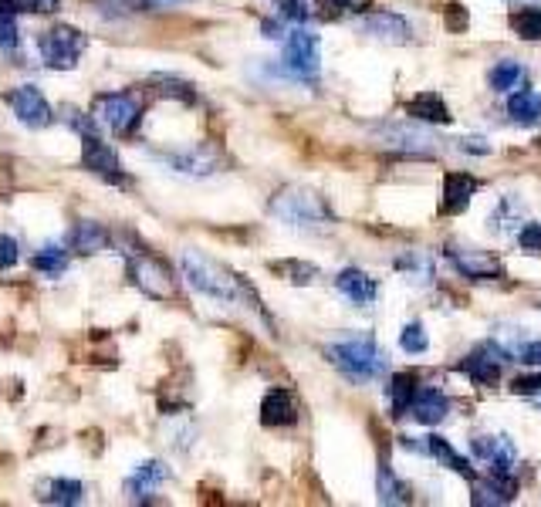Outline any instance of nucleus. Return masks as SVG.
<instances>
[{
    "label": "nucleus",
    "mask_w": 541,
    "mask_h": 507,
    "mask_svg": "<svg viewBox=\"0 0 541 507\" xmlns=\"http://www.w3.org/2000/svg\"><path fill=\"white\" fill-rule=\"evenodd\" d=\"M180 271L193 291H200V295L210 301H220V305H247V301H257L254 291L247 288L234 271L224 268V264L207 257L203 251H183Z\"/></svg>",
    "instance_id": "nucleus-1"
},
{
    "label": "nucleus",
    "mask_w": 541,
    "mask_h": 507,
    "mask_svg": "<svg viewBox=\"0 0 541 507\" xmlns=\"http://www.w3.org/2000/svg\"><path fill=\"white\" fill-rule=\"evenodd\" d=\"M328 362L352 382H372L389 372V355L372 335H349L325 349Z\"/></svg>",
    "instance_id": "nucleus-2"
},
{
    "label": "nucleus",
    "mask_w": 541,
    "mask_h": 507,
    "mask_svg": "<svg viewBox=\"0 0 541 507\" xmlns=\"http://www.w3.org/2000/svg\"><path fill=\"white\" fill-rule=\"evenodd\" d=\"M271 213L281 224L295 230H325L335 224V213L328 207L322 193L308 190V186H285V190L274 193Z\"/></svg>",
    "instance_id": "nucleus-3"
},
{
    "label": "nucleus",
    "mask_w": 541,
    "mask_h": 507,
    "mask_svg": "<svg viewBox=\"0 0 541 507\" xmlns=\"http://www.w3.org/2000/svg\"><path fill=\"white\" fill-rule=\"evenodd\" d=\"M285 48H281V71L288 78H315L322 71V41L312 28H291L285 34Z\"/></svg>",
    "instance_id": "nucleus-4"
},
{
    "label": "nucleus",
    "mask_w": 541,
    "mask_h": 507,
    "mask_svg": "<svg viewBox=\"0 0 541 507\" xmlns=\"http://www.w3.org/2000/svg\"><path fill=\"white\" fill-rule=\"evenodd\" d=\"M92 119L112 136H132L143 122V102L129 92H105L92 102Z\"/></svg>",
    "instance_id": "nucleus-5"
},
{
    "label": "nucleus",
    "mask_w": 541,
    "mask_h": 507,
    "mask_svg": "<svg viewBox=\"0 0 541 507\" xmlns=\"http://www.w3.org/2000/svg\"><path fill=\"white\" fill-rule=\"evenodd\" d=\"M126 261H129L132 284H136L146 298H156V301L176 298V278L166 261H159V257L149 251H126Z\"/></svg>",
    "instance_id": "nucleus-6"
},
{
    "label": "nucleus",
    "mask_w": 541,
    "mask_h": 507,
    "mask_svg": "<svg viewBox=\"0 0 541 507\" xmlns=\"http://www.w3.org/2000/svg\"><path fill=\"white\" fill-rule=\"evenodd\" d=\"M85 34L68 28V24H55V28L41 31L38 38V55L51 71H72L78 58L85 55Z\"/></svg>",
    "instance_id": "nucleus-7"
},
{
    "label": "nucleus",
    "mask_w": 541,
    "mask_h": 507,
    "mask_svg": "<svg viewBox=\"0 0 541 507\" xmlns=\"http://www.w3.org/2000/svg\"><path fill=\"white\" fill-rule=\"evenodd\" d=\"M504 362H511V355L501 349L498 342H484V345H477L474 352H467L464 359H460V372L474 382V386H484V389H491V386H498L501 382V369H504Z\"/></svg>",
    "instance_id": "nucleus-8"
},
{
    "label": "nucleus",
    "mask_w": 541,
    "mask_h": 507,
    "mask_svg": "<svg viewBox=\"0 0 541 507\" xmlns=\"http://www.w3.org/2000/svg\"><path fill=\"white\" fill-rule=\"evenodd\" d=\"M7 109L17 115V122L28 129H48L55 122V109L44 99V92L38 85H17L14 92L4 95Z\"/></svg>",
    "instance_id": "nucleus-9"
},
{
    "label": "nucleus",
    "mask_w": 541,
    "mask_h": 507,
    "mask_svg": "<svg viewBox=\"0 0 541 507\" xmlns=\"http://www.w3.org/2000/svg\"><path fill=\"white\" fill-rule=\"evenodd\" d=\"M82 166L109 186H129V176H126V169H122V159L115 156V149L99 136V132L82 139Z\"/></svg>",
    "instance_id": "nucleus-10"
},
{
    "label": "nucleus",
    "mask_w": 541,
    "mask_h": 507,
    "mask_svg": "<svg viewBox=\"0 0 541 507\" xmlns=\"http://www.w3.org/2000/svg\"><path fill=\"white\" fill-rule=\"evenodd\" d=\"M470 453L487 467V474L494 477H514V467H518V450L514 443L504 437V433H484V437H474L470 440Z\"/></svg>",
    "instance_id": "nucleus-11"
},
{
    "label": "nucleus",
    "mask_w": 541,
    "mask_h": 507,
    "mask_svg": "<svg viewBox=\"0 0 541 507\" xmlns=\"http://www.w3.org/2000/svg\"><path fill=\"white\" fill-rule=\"evenodd\" d=\"M356 31L366 34V38L386 41V44H410L413 41L410 21L396 11H362L356 17Z\"/></svg>",
    "instance_id": "nucleus-12"
},
{
    "label": "nucleus",
    "mask_w": 541,
    "mask_h": 507,
    "mask_svg": "<svg viewBox=\"0 0 541 507\" xmlns=\"http://www.w3.org/2000/svg\"><path fill=\"white\" fill-rule=\"evenodd\" d=\"M447 261L454 264L457 274H464L470 281H501L504 278V264L494 254L477 251V247H447Z\"/></svg>",
    "instance_id": "nucleus-13"
},
{
    "label": "nucleus",
    "mask_w": 541,
    "mask_h": 507,
    "mask_svg": "<svg viewBox=\"0 0 541 507\" xmlns=\"http://www.w3.org/2000/svg\"><path fill=\"white\" fill-rule=\"evenodd\" d=\"M163 166L173 169V173H180V176H193V180H200V176H210L220 169V153L217 149H207V146H193V149H180V153H166Z\"/></svg>",
    "instance_id": "nucleus-14"
},
{
    "label": "nucleus",
    "mask_w": 541,
    "mask_h": 507,
    "mask_svg": "<svg viewBox=\"0 0 541 507\" xmlns=\"http://www.w3.org/2000/svg\"><path fill=\"white\" fill-rule=\"evenodd\" d=\"M481 190V180L470 173H443V197H440V213L443 217H457L470 207L474 193Z\"/></svg>",
    "instance_id": "nucleus-15"
},
{
    "label": "nucleus",
    "mask_w": 541,
    "mask_h": 507,
    "mask_svg": "<svg viewBox=\"0 0 541 507\" xmlns=\"http://www.w3.org/2000/svg\"><path fill=\"white\" fill-rule=\"evenodd\" d=\"M166 480H170V467H166L163 460H143L126 480L129 501H153V494L166 484Z\"/></svg>",
    "instance_id": "nucleus-16"
},
{
    "label": "nucleus",
    "mask_w": 541,
    "mask_h": 507,
    "mask_svg": "<svg viewBox=\"0 0 541 507\" xmlns=\"http://www.w3.org/2000/svg\"><path fill=\"white\" fill-rule=\"evenodd\" d=\"M41 504H58V507H75V504H85V484L82 480H72V477H48L34 487Z\"/></svg>",
    "instance_id": "nucleus-17"
},
{
    "label": "nucleus",
    "mask_w": 541,
    "mask_h": 507,
    "mask_svg": "<svg viewBox=\"0 0 541 507\" xmlns=\"http://www.w3.org/2000/svg\"><path fill=\"white\" fill-rule=\"evenodd\" d=\"M261 423L274 430V426H295L298 423V403L288 389H271L268 396L261 399Z\"/></svg>",
    "instance_id": "nucleus-18"
},
{
    "label": "nucleus",
    "mask_w": 541,
    "mask_h": 507,
    "mask_svg": "<svg viewBox=\"0 0 541 507\" xmlns=\"http://www.w3.org/2000/svg\"><path fill=\"white\" fill-rule=\"evenodd\" d=\"M335 288L342 291L345 298L352 301L356 308H369L372 301L379 298V284L376 278H369L366 271H359V268H345L339 278H335Z\"/></svg>",
    "instance_id": "nucleus-19"
},
{
    "label": "nucleus",
    "mask_w": 541,
    "mask_h": 507,
    "mask_svg": "<svg viewBox=\"0 0 541 507\" xmlns=\"http://www.w3.org/2000/svg\"><path fill=\"white\" fill-rule=\"evenodd\" d=\"M450 413V399L447 393H440V389H420V393L413 396V406H410V416L420 426H440L447 420Z\"/></svg>",
    "instance_id": "nucleus-20"
},
{
    "label": "nucleus",
    "mask_w": 541,
    "mask_h": 507,
    "mask_svg": "<svg viewBox=\"0 0 541 507\" xmlns=\"http://www.w3.org/2000/svg\"><path fill=\"white\" fill-rule=\"evenodd\" d=\"M514 477H487V480H477L474 477V494H470V504L474 507H501V504H511L514 501Z\"/></svg>",
    "instance_id": "nucleus-21"
},
{
    "label": "nucleus",
    "mask_w": 541,
    "mask_h": 507,
    "mask_svg": "<svg viewBox=\"0 0 541 507\" xmlns=\"http://www.w3.org/2000/svg\"><path fill=\"white\" fill-rule=\"evenodd\" d=\"M406 115L416 122H430V126H450L454 115H450L447 102L440 99V92H420L406 102Z\"/></svg>",
    "instance_id": "nucleus-22"
},
{
    "label": "nucleus",
    "mask_w": 541,
    "mask_h": 507,
    "mask_svg": "<svg viewBox=\"0 0 541 507\" xmlns=\"http://www.w3.org/2000/svg\"><path fill=\"white\" fill-rule=\"evenodd\" d=\"M379 136L389 149H403V153H413V156H427L433 149V136L430 132H420V129H406V126H383Z\"/></svg>",
    "instance_id": "nucleus-23"
},
{
    "label": "nucleus",
    "mask_w": 541,
    "mask_h": 507,
    "mask_svg": "<svg viewBox=\"0 0 541 507\" xmlns=\"http://www.w3.org/2000/svg\"><path fill=\"white\" fill-rule=\"evenodd\" d=\"M416 393H420V379H416V372H396V376L389 379V386H386L389 416H393V420H399V416L410 413Z\"/></svg>",
    "instance_id": "nucleus-24"
},
{
    "label": "nucleus",
    "mask_w": 541,
    "mask_h": 507,
    "mask_svg": "<svg viewBox=\"0 0 541 507\" xmlns=\"http://www.w3.org/2000/svg\"><path fill=\"white\" fill-rule=\"evenodd\" d=\"M68 244H72V251H78V254H102V251H109L112 234L102 224H95V220H78L72 237H68Z\"/></svg>",
    "instance_id": "nucleus-25"
},
{
    "label": "nucleus",
    "mask_w": 541,
    "mask_h": 507,
    "mask_svg": "<svg viewBox=\"0 0 541 507\" xmlns=\"http://www.w3.org/2000/svg\"><path fill=\"white\" fill-rule=\"evenodd\" d=\"M494 230V234L508 237L514 234L518 237V230L525 227V213H521V200L518 197H501L498 207L491 210V224H487Z\"/></svg>",
    "instance_id": "nucleus-26"
},
{
    "label": "nucleus",
    "mask_w": 541,
    "mask_h": 507,
    "mask_svg": "<svg viewBox=\"0 0 541 507\" xmlns=\"http://www.w3.org/2000/svg\"><path fill=\"white\" fill-rule=\"evenodd\" d=\"M525 82H528V71L525 65H518V61H498V65L487 71V85L498 95L518 92V88H525Z\"/></svg>",
    "instance_id": "nucleus-27"
},
{
    "label": "nucleus",
    "mask_w": 541,
    "mask_h": 507,
    "mask_svg": "<svg viewBox=\"0 0 541 507\" xmlns=\"http://www.w3.org/2000/svg\"><path fill=\"white\" fill-rule=\"evenodd\" d=\"M508 115L514 126H535L541 119V92H531V88H518L508 99Z\"/></svg>",
    "instance_id": "nucleus-28"
},
{
    "label": "nucleus",
    "mask_w": 541,
    "mask_h": 507,
    "mask_svg": "<svg viewBox=\"0 0 541 507\" xmlns=\"http://www.w3.org/2000/svg\"><path fill=\"white\" fill-rule=\"evenodd\" d=\"M396 271L403 274L410 284H416V288H427V284H433V261L423 251L399 254L396 257Z\"/></svg>",
    "instance_id": "nucleus-29"
},
{
    "label": "nucleus",
    "mask_w": 541,
    "mask_h": 507,
    "mask_svg": "<svg viewBox=\"0 0 541 507\" xmlns=\"http://www.w3.org/2000/svg\"><path fill=\"white\" fill-rule=\"evenodd\" d=\"M427 450H430V457L433 460H440V467H450L454 474L460 477H467V480H474V467H470V460L467 457H460V453L450 447V440H443V437H427Z\"/></svg>",
    "instance_id": "nucleus-30"
},
{
    "label": "nucleus",
    "mask_w": 541,
    "mask_h": 507,
    "mask_svg": "<svg viewBox=\"0 0 541 507\" xmlns=\"http://www.w3.org/2000/svg\"><path fill=\"white\" fill-rule=\"evenodd\" d=\"M17 14H21L17 0H0V51H7V55H14V51L21 48V28H17Z\"/></svg>",
    "instance_id": "nucleus-31"
},
{
    "label": "nucleus",
    "mask_w": 541,
    "mask_h": 507,
    "mask_svg": "<svg viewBox=\"0 0 541 507\" xmlns=\"http://www.w3.org/2000/svg\"><path fill=\"white\" fill-rule=\"evenodd\" d=\"M376 491H379V504H410L413 494L403 480L396 477V470L383 464L379 467V480H376Z\"/></svg>",
    "instance_id": "nucleus-32"
},
{
    "label": "nucleus",
    "mask_w": 541,
    "mask_h": 507,
    "mask_svg": "<svg viewBox=\"0 0 541 507\" xmlns=\"http://www.w3.org/2000/svg\"><path fill=\"white\" fill-rule=\"evenodd\" d=\"M508 24L521 41H541V7H528V4L514 7Z\"/></svg>",
    "instance_id": "nucleus-33"
},
{
    "label": "nucleus",
    "mask_w": 541,
    "mask_h": 507,
    "mask_svg": "<svg viewBox=\"0 0 541 507\" xmlns=\"http://www.w3.org/2000/svg\"><path fill=\"white\" fill-rule=\"evenodd\" d=\"M31 268L44 274V278H58V274H65V268H68V251L55 244L41 247V251L31 257Z\"/></svg>",
    "instance_id": "nucleus-34"
},
{
    "label": "nucleus",
    "mask_w": 541,
    "mask_h": 507,
    "mask_svg": "<svg viewBox=\"0 0 541 507\" xmlns=\"http://www.w3.org/2000/svg\"><path fill=\"white\" fill-rule=\"evenodd\" d=\"M268 268L278 274V278L298 284V288H305V284H315L318 281V268H315V264H308V261H271Z\"/></svg>",
    "instance_id": "nucleus-35"
},
{
    "label": "nucleus",
    "mask_w": 541,
    "mask_h": 507,
    "mask_svg": "<svg viewBox=\"0 0 541 507\" xmlns=\"http://www.w3.org/2000/svg\"><path fill=\"white\" fill-rule=\"evenodd\" d=\"M399 345H403V352L410 355H423L430 349V338H427V328H423V322H410L399 332Z\"/></svg>",
    "instance_id": "nucleus-36"
},
{
    "label": "nucleus",
    "mask_w": 541,
    "mask_h": 507,
    "mask_svg": "<svg viewBox=\"0 0 541 507\" xmlns=\"http://www.w3.org/2000/svg\"><path fill=\"white\" fill-rule=\"evenodd\" d=\"M153 82L159 85V95H166V99H180L186 105L197 102V92H193V85L180 82V78H170V75H156Z\"/></svg>",
    "instance_id": "nucleus-37"
},
{
    "label": "nucleus",
    "mask_w": 541,
    "mask_h": 507,
    "mask_svg": "<svg viewBox=\"0 0 541 507\" xmlns=\"http://www.w3.org/2000/svg\"><path fill=\"white\" fill-rule=\"evenodd\" d=\"M274 7L285 21L295 24H305L308 17H315V0H274Z\"/></svg>",
    "instance_id": "nucleus-38"
},
{
    "label": "nucleus",
    "mask_w": 541,
    "mask_h": 507,
    "mask_svg": "<svg viewBox=\"0 0 541 507\" xmlns=\"http://www.w3.org/2000/svg\"><path fill=\"white\" fill-rule=\"evenodd\" d=\"M21 261V244L11 234H0V271H11Z\"/></svg>",
    "instance_id": "nucleus-39"
},
{
    "label": "nucleus",
    "mask_w": 541,
    "mask_h": 507,
    "mask_svg": "<svg viewBox=\"0 0 541 507\" xmlns=\"http://www.w3.org/2000/svg\"><path fill=\"white\" fill-rule=\"evenodd\" d=\"M518 244L521 251L528 254H541V224H525L518 230Z\"/></svg>",
    "instance_id": "nucleus-40"
},
{
    "label": "nucleus",
    "mask_w": 541,
    "mask_h": 507,
    "mask_svg": "<svg viewBox=\"0 0 541 507\" xmlns=\"http://www.w3.org/2000/svg\"><path fill=\"white\" fill-rule=\"evenodd\" d=\"M514 396H541V372H531V376H518L511 382Z\"/></svg>",
    "instance_id": "nucleus-41"
},
{
    "label": "nucleus",
    "mask_w": 541,
    "mask_h": 507,
    "mask_svg": "<svg viewBox=\"0 0 541 507\" xmlns=\"http://www.w3.org/2000/svg\"><path fill=\"white\" fill-rule=\"evenodd\" d=\"M17 7L28 14H55L61 7V0H17Z\"/></svg>",
    "instance_id": "nucleus-42"
},
{
    "label": "nucleus",
    "mask_w": 541,
    "mask_h": 507,
    "mask_svg": "<svg viewBox=\"0 0 541 507\" xmlns=\"http://www.w3.org/2000/svg\"><path fill=\"white\" fill-rule=\"evenodd\" d=\"M447 28L450 31H464L467 28V11L460 4H450L447 7Z\"/></svg>",
    "instance_id": "nucleus-43"
},
{
    "label": "nucleus",
    "mask_w": 541,
    "mask_h": 507,
    "mask_svg": "<svg viewBox=\"0 0 541 507\" xmlns=\"http://www.w3.org/2000/svg\"><path fill=\"white\" fill-rule=\"evenodd\" d=\"M521 362H528V366H541V342H525V349L518 352Z\"/></svg>",
    "instance_id": "nucleus-44"
},
{
    "label": "nucleus",
    "mask_w": 541,
    "mask_h": 507,
    "mask_svg": "<svg viewBox=\"0 0 541 507\" xmlns=\"http://www.w3.org/2000/svg\"><path fill=\"white\" fill-rule=\"evenodd\" d=\"M460 149H464V153H474V156H487V153H491V146H487L484 139H460Z\"/></svg>",
    "instance_id": "nucleus-45"
},
{
    "label": "nucleus",
    "mask_w": 541,
    "mask_h": 507,
    "mask_svg": "<svg viewBox=\"0 0 541 507\" xmlns=\"http://www.w3.org/2000/svg\"><path fill=\"white\" fill-rule=\"evenodd\" d=\"M285 24L281 21H264V38H271V41H285Z\"/></svg>",
    "instance_id": "nucleus-46"
},
{
    "label": "nucleus",
    "mask_w": 541,
    "mask_h": 507,
    "mask_svg": "<svg viewBox=\"0 0 541 507\" xmlns=\"http://www.w3.org/2000/svg\"><path fill=\"white\" fill-rule=\"evenodd\" d=\"M183 4V0H143V7H149V11H163V7H176Z\"/></svg>",
    "instance_id": "nucleus-47"
},
{
    "label": "nucleus",
    "mask_w": 541,
    "mask_h": 507,
    "mask_svg": "<svg viewBox=\"0 0 541 507\" xmlns=\"http://www.w3.org/2000/svg\"><path fill=\"white\" fill-rule=\"evenodd\" d=\"M518 4H521V0H518Z\"/></svg>",
    "instance_id": "nucleus-48"
}]
</instances>
